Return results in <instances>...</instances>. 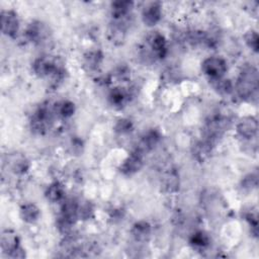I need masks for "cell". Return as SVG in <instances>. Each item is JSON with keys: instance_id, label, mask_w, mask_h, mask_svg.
I'll return each mask as SVG.
<instances>
[{"instance_id": "cell-1", "label": "cell", "mask_w": 259, "mask_h": 259, "mask_svg": "<svg viewBox=\"0 0 259 259\" xmlns=\"http://www.w3.org/2000/svg\"><path fill=\"white\" fill-rule=\"evenodd\" d=\"M237 93L242 99H249L258 89V71L253 66H245L238 77Z\"/></svg>"}, {"instance_id": "cell-9", "label": "cell", "mask_w": 259, "mask_h": 259, "mask_svg": "<svg viewBox=\"0 0 259 259\" xmlns=\"http://www.w3.org/2000/svg\"><path fill=\"white\" fill-rule=\"evenodd\" d=\"M48 32L49 30L45 26V24L40 21H34L27 26L25 30V36L30 42L41 43L49 36Z\"/></svg>"}, {"instance_id": "cell-18", "label": "cell", "mask_w": 259, "mask_h": 259, "mask_svg": "<svg viewBox=\"0 0 259 259\" xmlns=\"http://www.w3.org/2000/svg\"><path fill=\"white\" fill-rule=\"evenodd\" d=\"M212 145H213V143L208 140L199 142L196 146H194V149H193L194 156H196L197 159H199L200 161H204L211 154Z\"/></svg>"}, {"instance_id": "cell-23", "label": "cell", "mask_w": 259, "mask_h": 259, "mask_svg": "<svg viewBox=\"0 0 259 259\" xmlns=\"http://www.w3.org/2000/svg\"><path fill=\"white\" fill-rule=\"evenodd\" d=\"M134 129L133 123L128 120V119H121L117 122L116 126H115V131L118 134H129L130 132H132Z\"/></svg>"}, {"instance_id": "cell-14", "label": "cell", "mask_w": 259, "mask_h": 259, "mask_svg": "<svg viewBox=\"0 0 259 259\" xmlns=\"http://www.w3.org/2000/svg\"><path fill=\"white\" fill-rule=\"evenodd\" d=\"M46 197L52 203L61 202L65 197V189L63 185L58 181L51 183L46 190Z\"/></svg>"}, {"instance_id": "cell-19", "label": "cell", "mask_w": 259, "mask_h": 259, "mask_svg": "<svg viewBox=\"0 0 259 259\" xmlns=\"http://www.w3.org/2000/svg\"><path fill=\"white\" fill-rule=\"evenodd\" d=\"M103 53L101 51H91L85 54L84 63L89 69H96L103 61Z\"/></svg>"}, {"instance_id": "cell-20", "label": "cell", "mask_w": 259, "mask_h": 259, "mask_svg": "<svg viewBox=\"0 0 259 259\" xmlns=\"http://www.w3.org/2000/svg\"><path fill=\"white\" fill-rule=\"evenodd\" d=\"M211 80L214 81L213 85L215 89L221 94H229L233 91V84L229 79L219 78V79H211Z\"/></svg>"}, {"instance_id": "cell-27", "label": "cell", "mask_w": 259, "mask_h": 259, "mask_svg": "<svg viewBox=\"0 0 259 259\" xmlns=\"http://www.w3.org/2000/svg\"><path fill=\"white\" fill-rule=\"evenodd\" d=\"M242 185H243V188H248V189H252L253 187H256L257 176L254 174H250V175L246 176L244 178V180L242 181Z\"/></svg>"}, {"instance_id": "cell-5", "label": "cell", "mask_w": 259, "mask_h": 259, "mask_svg": "<svg viewBox=\"0 0 259 259\" xmlns=\"http://www.w3.org/2000/svg\"><path fill=\"white\" fill-rule=\"evenodd\" d=\"M1 27L2 32L10 38H14L19 28V21L17 14L12 10H3L1 12Z\"/></svg>"}, {"instance_id": "cell-21", "label": "cell", "mask_w": 259, "mask_h": 259, "mask_svg": "<svg viewBox=\"0 0 259 259\" xmlns=\"http://www.w3.org/2000/svg\"><path fill=\"white\" fill-rule=\"evenodd\" d=\"M190 245L197 248H205L210 244L209 236L204 232H197L194 233L189 239Z\"/></svg>"}, {"instance_id": "cell-13", "label": "cell", "mask_w": 259, "mask_h": 259, "mask_svg": "<svg viewBox=\"0 0 259 259\" xmlns=\"http://www.w3.org/2000/svg\"><path fill=\"white\" fill-rule=\"evenodd\" d=\"M133 237L140 242L147 241L151 234V225L148 222L140 221L134 224L132 229Z\"/></svg>"}, {"instance_id": "cell-22", "label": "cell", "mask_w": 259, "mask_h": 259, "mask_svg": "<svg viewBox=\"0 0 259 259\" xmlns=\"http://www.w3.org/2000/svg\"><path fill=\"white\" fill-rule=\"evenodd\" d=\"M163 185L164 188L168 192H174L178 189L179 187V179L178 175L175 172H169L165 175L164 180H163Z\"/></svg>"}, {"instance_id": "cell-11", "label": "cell", "mask_w": 259, "mask_h": 259, "mask_svg": "<svg viewBox=\"0 0 259 259\" xmlns=\"http://www.w3.org/2000/svg\"><path fill=\"white\" fill-rule=\"evenodd\" d=\"M0 244H1L2 251L4 253H7L8 255H10L12 252H14L17 248L20 247L18 236L14 232L8 230L2 233Z\"/></svg>"}, {"instance_id": "cell-17", "label": "cell", "mask_w": 259, "mask_h": 259, "mask_svg": "<svg viewBox=\"0 0 259 259\" xmlns=\"http://www.w3.org/2000/svg\"><path fill=\"white\" fill-rule=\"evenodd\" d=\"M54 112L55 114H57L58 116L64 119L70 118L75 113V105L69 101H63L55 105Z\"/></svg>"}, {"instance_id": "cell-6", "label": "cell", "mask_w": 259, "mask_h": 259, "mask_svg": "<svg viewBox=\"0 0 259 259\" xmlns=\"http://www.w3.org/2000/svg\"><path fill=\"white\" fill-rule=\"evenodd\" d=\"M150 47V54L153 57L163 59L167 54V44L164 36H162L159 32H154L148 37L147 41Z\"/></svg>"}, {"instance_id": "cell-15", "label": "cell", "mask_w": 259, "mask_h": 259, "mask_svg": "<svg viewBox=\"0 0 259 259\" xmlns=\"http://www.w3.org/2000/svg\"><path fill=\"white\" fill-rule=\"evenodd\" d=\"M134 3L132 1H116L112 3V13L116 19H122L132 10Z\"/></svg>"}, {"instance_id": "cell-25", "label": "cell", "mask_w": 259, "mask_h": 259, "mask_svg": "<svg viewBox=\"0 0 259 259\" xmlns=\"http://www.w3.org/2000/svg\"><path fill=\"white\" fill-rule=\"evenodd\" d=\"M11 168H12V171L14 173L22 174V173H25L27 171L28 163H27V161L25 160V158L19 157V158H17L16 160L13 161Z\"/></svg>"}, {"instance_id": "cell-2", "label": "cell", "mask_w": 259, "mask_h": 259, "mask_svg": "<svg viewBox=\"0 0 259 259\" xmlns=\"http://www.w3.org/2000/svg\"><path fill=\"white\" fill-rule=\"evenodd\" d=\"M54 110H51L47 106L41 107L31 117L30 129L35 134L43 135L47 133L53 125Z\"/></svg>"}, {"instance_id": "cell-7", "label": "cell", "mask_w": 259, "mask_h": 259, "mask_svg": "<svg viewBox=\"0 0 259 259\" xmlns=\"http://www.w3.org/2000/svg\"><path fill=\"white\" fill-rule=\"evenodd\" d=\"M237 133L240 137L246 140H252L255 138L258 130L257 120L254 117H245L237 125Z\"/></svg>"}, {"instance_id": "cell-3", "label": "cell", "mask_w": 259, "mask_h": 259, "mask_svg": "<svg viewBox=\"0 0 259 259\" xmlns=\"http://www.w3.org/2000/svg\"><path fill=\"white\" fill-rule=\"evenodd\" d=\"M203 72L211 79L223 78L227 72V63L219 57H210L202 64Z\"/></svg>"}, {"instance_id": "cell-29", "label": "cell", "mask_w": 259, "mask_h": 259, "mask_svg": "<svg viewBox=\"0 0 259 259\" xmlns=\"http://www.w3.org/2000/svg\"><path fill=\"white\" fill-rule=\"evenodd\" d=\"M117 74H118V77L120 79H123V80H127L130 77V72H129V69L127 67H121L118 70Z\"/></svg>"}, {"instance_id": "cell-16", "label": "cell", "mask_w": 259, "mask_h": 259, "mask_svg": "<svg viewBox=\"0 0 259 259\" xmlns=\"http://www.w3.org/2000/svg\"><path fill=\"white\" fill-rule=\"evenodd\" d=\"M130 94L123 88H115L109 95L110 103L116 108H122L129 100Z\"/></svg>"}, {"instance_id": "cell-12", "label": "cell", "mask_w": 259, "mask_h": 259, "mask_svg": "<svg viewBox=\"0 0 259 259\" xmlns=\"http://www.w3.org/2000/svg\"><path fill=\"white\" fill-rule=\"evenodd\" d=\"M41 216L40 209L34 204H25L20 208V218L27 224L36 223Z\"/></svg>"}, {"instance_id": "cell-4", "label": "cell", "mask_w": 259, "mask_h": 259, "mask_svg": "<svg viewBox=\"0 0 259 259\" xmlns=\"http://www.w3.org/2000/svg\"><path fill=\"white\" fill-rule=\"evenodd\" d=\"M143 167V153L137 149L130 154L122 163L120 170L125 175H133L141 170Z\"/></svg>"}, {"instance_id": "cell-26", "label": "cell", "mask_w": 259, "mask_h": 259, "mask_svg": "<svg viewBox=\"0 0 259 259\" xmlns=\"http://www.w3.org/2000/svg\"><path fill=\"white\" fill-rule=\"evenodd\" d=\"M93 208L90 203H85L83 205H78V219L88 220L92 217Z\"/></svg>"}, {"instance_id": "cell-24", "label": "cell", "mask_w": 259, "mask_h": 259, "mask_svg": "<svg viewBox=\"0 0 259 259\" xmlns=\"http://www.w3.org/2000/svg\"><path fill=\"white\" fill-rule=\"evenodd\" d=\"M244 39H245L246 45L252 51L257 53L258 49H259V38H258L257 32L255 30H252V29L248 30L245 34V36H244Z\"/></svg>"}, {"instance_id": "cell-10", "label": "cell", "mask_w": 259, "mask_h": 259, "mask_svg": "<svg viewBox=\"0 0 259 259\" xmlns=\"http://www.w3.org/2000/svg\"><path fill=\"white\" fill-rule=\"evenodd\" d=\"M160 139H161V136H160L159 132L156 131V130H151V131L147 132L142 137L137 150L143 154L146 152H149L157 146Z\"/></svg>"}, {"instance_id": "cell-8", "label": "cell", "mask_w": 259, "mask_h": 259, "mask_svg": "<svg viewBox=\"0 0 259 259\" xmlns=\"http://www.w3.org/2000/svg\"><path fill=\"white\" fill-rule=\"evenodd\" d=\"M161 17L162 10L160 2H151L143 9L142 19L147 26L156 25L160 21Z\"/></svg>"}, {"instance_id": "cell-28", "label": "cell", "mask_w": 259, "mask_h": 259, "mask_svg": "<svg viewBox=\"0 0 259 259\" xmlns=\"http://www.w3.org/2000/svg\"><path fill=\"white\" fill-rule=\"evenodd\" d=\"M246 220L248 221V223H249V225H250V227H251L252 232H253L254 235L256 236V235H257V231H258V220H257L256 215L249 214V215H247Z\"/></svg>"}]
</instances>
